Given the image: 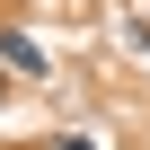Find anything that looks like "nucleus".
Instances as JSON below:
<instances>
[{"mask_svg": "<svg viewBox=\"0 0 150 150\" xmlns=\"http://www.w3.org/2000/svg\"><path fill=\"white\" fill-rule=\"evenodd\" d=\"M0 71H9V80H44V53H35V35L0 27Z\"/></svg>", "mask_w": 150, "mask_h": 150, "instance_id": "nucleus-1", "label": "nucleus"}, {"mask_svg": "<svg viewBox=\"0 0 150 150\" xmlns=\"http://www.w3.org/2000/svg\"><path fill=\"white\" fill-rule=\"evenodd\" d=\"M44 150H97V141H88V132H53Z\"/></svg>", "mask_w": 150, "mask_h": 150, "instance_id": "nucleus-2", "label": "nucleus"}, {"mask_svg": "<svg viewBox=\"0 0 150 150\" xmlns=\"http://www.w3.org/2000/svg\"><path fill=\"white\" fill-rule=\"evenodd\" d=\"M0 88H9V71H0Z\"/></svg>", "mask_w": 150, "mask_h": 150, "instance_id": "nucleus-3", "label": "nucleus"}]
</instances>
